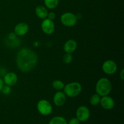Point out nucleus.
Here are the masks:
<instances>
[{
    "label": "nucleus",
    "instance_id": "nucleus-1",
    "mask_svg": "<svg viewBox=\"0 0 124 124\" xmlns=\"http://www.w3.org/2000/svg\"><path fill=\"white\" fill-rule=\"evenodd\" d=\"M38 59V55L33 50L29 48H23L17 53L16 64L20 71L28 73L35 69Z\"/></svg>",
    "mask_w": 124,
    "mask_h": 124
},
{
    "label": "nucleus",
    "instance_id": "nucleus-2",
    "mask_svg": "<svg viewBox=\"0 0 124 124\" xmlns=\"http://www.w3.org/2000/svg\"><path fill=\"white\" fill-rule=\"evenodd\" d=\"M112 89V85L110 80L106 78L99 79L96 85V91L97 94L101 97L108 95Z\"/></svg>",
    "mask_w": 124,
    "mask_h": 124
},
{
    "label": "nucleus",
    "instance_id": "nucleus-3",
    "mask_svg": "<svg viewBox=\"0 0 124 124\" xmlns=\"http://www.w3.org/2000/svg\"><path fill=\"white\" fill-rule=\"evenodd\" d=\"M64 93L69 98H75L82 92V85L78 82H73L65 85L64 87Z\"/></svg>",
    "mask_w": 124,
    "mask_h": 124
},
{
    "label": "nucleus",
    "instance_id": "nucleus-4",
    "mask_svg": "<svg viewBox=\"0 0 124 124\" xmlns=\"http://www.w3.org/2000/svg\"><path fill=\"white\" fill-rule=\"evenodd\" d=\"M61 22L66 27H73L76 25L78 21V17L71 12H65L61 15Z\"/></svg>",
    "mask_w": 124,
    "mask_h": 124
},
{
    "label": "nucleus",
    "instance_id": "nucleus-5",
    "mask_svg": "<svg viewBox=\"0 0 124 124\" xmlns=\"http://www.w3.org/2000/svg\"><path fill=\"white\" fill-rule=\"evenodd\" d=\"M37 110L41 115L47 116L52 113L53 107L52 104L47 100L41 99L39 101L37 104Z\"/></svg>",
    "mask_w": 124,
    "mask_h": 124
},
{
    "label": "nucleus",
    "instance_id": "nucleus-6",
    "mask_svg": "<svg viewBox=\"0 0 124 124\" xmlns=\"http://www.w3.org/2000/svg\"><path fill=\"white\" fill-rule=\"evenodd\" d=\"M76 117L80 122H85L90 116V112L88 107L86 106H80L76 110Z\"/></svg>",
    "mask_w": 124,
    "mask_h": 124
},
{
    "label": "nucleus",
    "instance_id": "nucleus-7",
    "mask_svg": "<svg viewBox=\"0 0 124 124\" xmlns=\"http://www.w3.org/2000/svg\"><path fill=\"white\" fill-rule=\"evenodd\" d=\"M117 70V64L114 61L109 59L103 63L102 70L107 75H113L116 72Z\"/></svg>",
    "mask_w": 124,
    "mask_h": 124
},
{
    "label": "nucleus",
    "instance_id": "nucleus-8",
    "mask_svg": "<svg viewBox=\"0 0 124 124\" xmlns=\"http://www.w3.org/2000/svg\"><path fill=\"white\" fill-rule=\"evenodd\" d=\"M55 29V25L53 21L46 18L44 19L41 23V29L46 35H51L53 33Z\"/></svg>",
    "mask_w": 124,
    "mask_h": 124
},
{
    "label": "nucleus",
    "instance_id": "nucleus-9",
    "mask_svg": "<svg viewBox=\"0 0 124 124\" xmlns=\"http://www.w3.org/2000/svg\"><path fill=\"white\" fill-rule=\"evenodd\" d=\"M101 105L103 108L105 110H110L113 108L115 107V102L114 99H113L111 97L109 96H102L101 98L100 103Z\"/></svg>",
    "mask_w": 124,
    "mask_h": 124
},
{
    "label": "nucleus",
    "instance_id": "nucleus-10",
    "mask_svg": "<svg viewBox=\"0 0 124 124\" xmlns=\"http://www.w3.org/2000/svg\"><path fill=\"white\" fill-rule=\"evenodd\" d=\"M18 78L16 74L13 72H8L4 76L3 82L5 85L10 86H13L18 82Z\"/></svg>",
    "mask_w": 124,
    "mask_h": 124
},
{
    "label": "nucleus",
    "instance_id": "nucleus-11",
    "mask_svg": "<svg viewBox=\"0 0 124 124\" xmlns=\"http://www.w3.org/2000/svg\"><path fill=\"white\" fill-rule=\"evenodd\" d=\"M29 30V27L25 23H19L15 25L14 28V33L16 36H22L26 35Z\"/></svg>",
    "mask_w": 124,
    "mask_h": 124
},
{
    "label": "nucleus",
    "instance_id": "nucleus-12",
    "mask_svg": "<svg viewBox=\"0 0 124 124\" xmlns=\"http://www.w3.org/2000/svg\"><path fill=\"white\" fill-rule=\"evenodd\" d=\"M66 102V95L64 92L58 91L56 92L53 96V102L57 107H61Z\"/></svg>",
    "mask_w": 124,
    "mask_h": 124
},
{
    "label": "nucleus",
    "instance_id": "nucleus-13",
    "mask_svg": "<svg viewBox=\"0 0 124 124\" xmlns=\"http://www.w3.org/2000/svg\"><path fill=\"white\" fill-rule=\"evenodd\" d=\"M78 44L74 39H69L65 42L64 45V50L65 53H72L76 50Z\"/></svg>",
    "mask_w": 124,
    "mask_h": 124
},
{
    "label": "nucleus",
    "instance_id": "nucleus-14",
    "mask_svg": "<svg viewBox=\"0 0 124 124\" xmlns=\"http://www.w3.org/2000/svg\"><path fill=\"white\" fill-rule=\"evenodd\" d=\"M48 10L45 6L39 5L38 6L35 8V14L40 19H46L48 15Z\"/></svg>",
    "mask_w": 124,
    "mask_h": 124
},
{
    "label": "nucleus",
    "instance_id": "nucleus-15",
    "mask_svg": "<svg viewBox=\"0 0 124 124\" xmlns=\"http://www.w3.org/2000/svg\"><path fill=\"white\" fill-rule=\"evenodd\" d=\"M44 2L46 8L49 9H54L58 6L59 4V0H44Z\"/></svg>",
    "mask_w": 124,
    "mask_h": 124
},
{
    "label": "nucleus",
    "instance_id": "nucleus-16",
    "mask_svg": "<svg viewBox=\"0 0 124 124\" xmlns=\"http://www.w3.org/2000/svg\"><path fill=\"white\" fill-rule=\"evenodd\" d=\"M48 124H67L66 119L61 116H56L50 121Z\"/></svg>",
    "mask_w": 124,
    "mask_h": 124
},
{
    "label": "nucleus",
    "instance_id": "nucleus-17",
    "mask_svg": "<svg viewBox=\"0 0 124 124\" xmlns=\"http://www.w3.org/2000/svg\"><path fill=\"white\" fill-rule=\"evenodd\" d=\"M64 82H62L61 80H54L53 82H52V87H53L54 89H55L56 90H58V91H61V90H62L64 88Z\"/></svg>",
    "mask_w": 124,
    "mask_h": 124
},
{
    "label": "nucleus",
    "instance_id": "nucleus-18",
    "mask_svg": "<svg viewBox=\"0 0 124 124\" xmlns=\"http://www.w3.org/2000/svg\"><path fill=\"white\" fill-rule=\"evenodd\" d=\"M101 96L98 94H94L90 97V103L91 105L95 106V105H98L100 103Z\"/></svg>",
    "mask_w": 124,
    "mask_h": 124
},
{
    "label": "nucleus",
    "instance_id": "nucleus-19",
    "mask_svg": "<svg viewBox=\"0 0 124 124\" xmlns=\"http://www.w3.org/2000/svg\"><path fill=\"white\" fill-rule=\"evenodd\" d=\"M73 60V56L71 55V53H65L64 54V58H63V61H64V63L65 64H70L72 62Z\"/></svg>",
    "mask_w": 124,
    "mask_h": 124
},
{
    "label": "nucleus",
    "instance_id": "nucleus-20",
    "mask_svg": "<svg viewBox=\"0 0 124 124\" xmlns=\"http://www.w3.org/2000/svg\"><path fill=\"white\" fill-rule=\"evenodd\" d=\"M10 92H11L10 87L8 85H4L1 92H2V93L4 94H10Z\"/></svg>",
    "mask_w": 124,
    "mask_h": 124
},
{
    "label": "nucleus",
    "instance_id": "nucleus-21",
    "mask_svg": "<svg viewBox=\"0 0 124 124\" xmlns=\"http://www.w3.org/2000/svg\"><path fill=\"white\" fill-rule=\"evenodd\" d=\"M55 18H56V14L54 13V12H49V13H48L47 18L53 21L54 19H55Z\"/></svg>",
    "mask_w": 124,
    "mask_h": 124
},
{
    "label": "nucleus",
    "instance_id": "nucleus-22",
    "mask_svg": "<svg viewBox=\"0 0 124 124\" xmlns=\"http://www.w3.org/2000/svg\"><path fill=\"white\" fill-rule=\"evenodd\" d=\"M80 121L78 119L77 117H73L69 121L67 124H79Z\"/></svg>",
    "mask_w": 124,
    "mask_h": 124
},
{
    "label": "nucleus",
    "instance_id": "nucleus-23",
    "mask_svg": "<svg viewBox=\"0 0 124 124\" xmlns=\"http://www.w3.org/2000/svg\"><path fill=\"white\" fill-rule=\"evenodd\" d=\"M119 76H120V78H121V79L122 80H124V69H122L121 71V72H120V74H119Z\"/></svg>",
    "mask_w": 124,
    "mask_h": 124
},
{
    "label": "nucleus",
    "instance_id": "nucleus-24",
    "mask_svg": "<svg viewBox=\"0 0 124 124\" xmlns=\"http://www.w3.org/2000/svg\"><path fill=\"white\" fill-rule=\"evenodd\" d=\"M4 85V84L3 80H2V79L0 77V92H1V90H2V87H3Z\"/></svg>",
    "mask_w": 124,
    "mask_h": 124
}]
</instances>
